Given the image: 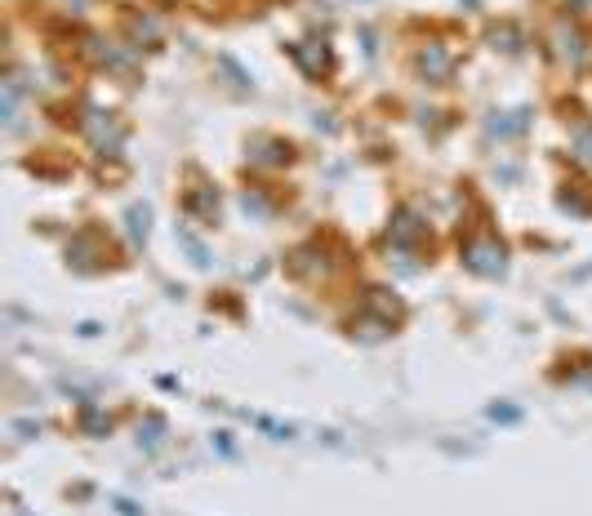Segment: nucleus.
Masks as SVG:
<instances>
[{
  "mask_svg": "<svg viewBox=\"0 0 592 516\" xmlns=\"http://www.w3.org/2000/svg\"><path fill=\"white\" fill-rule=\"evenodd\" d=\"M116 512H120V516H143L134 503H125V499H116Z\"/></svg>",
  "mask_w": 592,
  "mask_h": 516,
  "instance_id": "obj_1",
  "label": "nucleus"
}]
</instances>
